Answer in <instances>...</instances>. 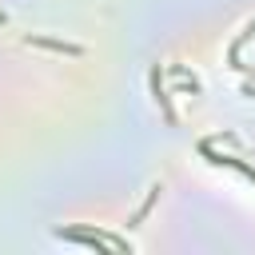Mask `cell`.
<instances>
[{"instance_id": "obj_6", "label": "cell", "mask_w": 255, "mask_h": 255, "mask_svg": "<svg viewBox=\"0 0 255 255\" xmlns=\"http://www.w3.org/2000/svg\"><path fill=\"white\" fill-rule=\"evenodd\" d=\"M4 20H8V16H4V8H0V24H4Z\"/></svg>"}, {"instance_id": "obj_3", "label": "cell", "mask_w": 255, "mask_h": 255, "mask_svg": "<svg viewBox=\"0 0 255 255\" xmlns=\"http://www.w3.org/2000/svg\"><path fill=\"white\" fill-rule=\"evenodd\" d=\"M151 96H155V104L163 108V120H167V124H179V116H175V108H171V96H167V88H163V72H159V64L151 68Z\"/></svg>"}, {"instance_id": "obj_4", "label": "cell", "mask_w": 255, "mask_h": 255, "mask_svg": "<svg viewBox=\"0 0 255 255\" xmlns=\"http://www.w3.org/2000/svg\"><path fill=\"white\" fill-rule=\"evenodd\" d=\"M159 191H163V183H151V187H147V199H143V203L135 207V215H131V223H128V227H139V223H143V219L151 215V207H155V199H159Z\"/></svg>"}, {"instance_id": "obj_2", "label": "cell", "mask_w": 255, "mask_h": 255, "mask_svg": "<svg viewBox=\"0 0 255 255\" xmlns=\"http://www.w3.org/2000/svg\"><path fill=\"white\" fill-rule=\"evenodd\" d=\"M24 44H28V48H48V52H60V56H84V48H80V44L52 40V36H36V32H28V36H24Z\"/></svg>"}, {"instance_id": "obj_5", "label": "cell", "mask_w": 255, "mask_h": 255, "mask_svg": "<svg viewBox=\"0 0 255 255\" xmlns=\"http://www.w3.org/2000/svg\"><path fill=\"white\" fill-rule=\"evenodd\" d=\"M243 96H255V88H251V84H247V88H243Z\"/></svg>"}, {"instance_id": "obj_1", "label": "cell", "mask_w": 255, "mask_h": 255, "mask_svg": "<svg viewBox=\"0 0 255 255\" xmlns=\"http://www.w3.org/2000/svg\"><path fill=\"white\" fill-rule=\"evenodd\" d=\"M52 235H56V239H64V243H80V247L131 251V243H128V239H120V235H108V231H88V227H56Z\"/></svg>"}]
</instances>
